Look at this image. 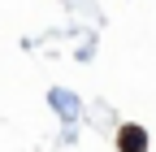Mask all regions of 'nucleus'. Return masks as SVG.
Segmentation results:
<instances>
[{"mask_svg": "<svg viewBox=\"0 0 156 152\" xmlns=\"http://www.w3.org/2000/svg\"><path fill=\"white\" fill-rule=\"evenodd\" d=\"M117 148H122V152H147V130L143 126H122Z\"/></svg>", "mask_w": 156, "mask_h": 152, "instance_id": "f257e3e1", "label": "nucleus"}]
</instances>
